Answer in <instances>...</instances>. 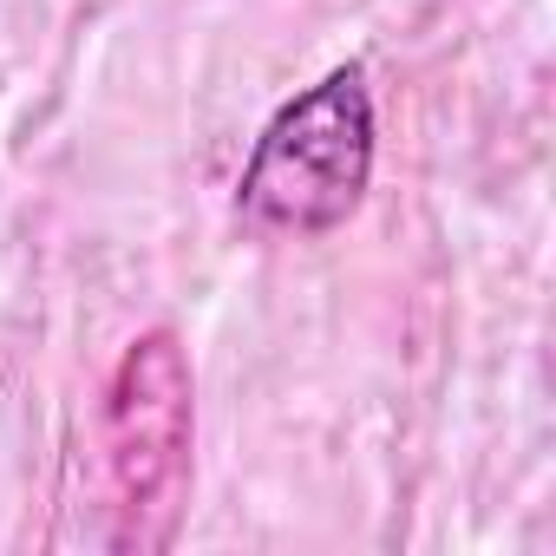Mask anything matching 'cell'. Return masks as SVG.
I'll return each mask as SVG.
<instances>
[{
    "mask_svg": "<svg viewBox=\"0 0 556 556\" xmlns=\"http://www.w3.org/2000/svg\"><path fill=\"white\" fill-rule=\"evenodd\" d=\"M374 184V92L361 66H334L275 112L236 177V216L268 236H334Z\"/></svg>",
    "mask_w": 556,
    "mask_h": 556,
    "instance_id": "cell-1",
    "label": "cell"
},
{
    "mask_svg": "<svg viewBox=\"0 0 556 556\" xmlns=\"http://www.w3.org/2000/svg\"><path fill=\"white\" fill-rule=\"evenodd\" d=\"M105 465L125 510L118 543L164 549L177 530V491L190 478V361L177 334H144L125 348L105 393Z\"/></svg>",
    "mask_w": 556,
    "mask_h": 556,
    "instance_id": "cell-2",
    "label": "cell"
}]
</instances>
